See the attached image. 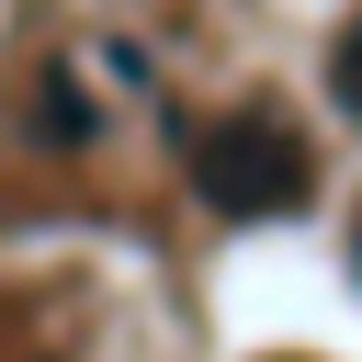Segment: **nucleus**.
I'll use <instances>...</instances> for the list:
<instances>
[{"mask_svg":"<svg viewBox=\"0 0 362 362\" xmlns=\"http://www.w3.org/2000/svg\"><path fill=\"white\" fill-rule=\"evenodd\" d=\"M305 136L283 124V113H238V124H215L204 136V204L215 215H283V204H305Z\"/></svg>","mask_w":362,"mask_h":362,"instance_id":"nucleus-1","label":"nucleus"},{"mask_svg":"<svg viewBox=\"0 0 362 362\" xmlns=\"http://www.w3.org/2000/svg\"><path fill=\"white\" fill-rule=\"evenodd\" d=\"M328 90H339V113H362V23L328 45Z\"/></svg>","mask_w":362,"mask_h":362,"instance_id":"nucleus-2","label":"nucleus"}]
</instances>
